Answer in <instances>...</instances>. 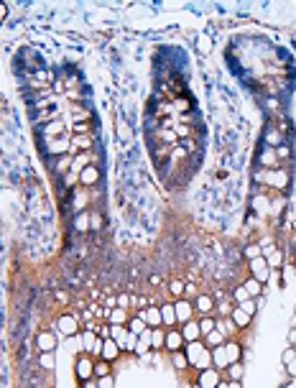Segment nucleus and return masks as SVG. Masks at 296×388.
Wrapping results in <instances>:
<instances>
[{"label":"nucleus","mask_w":296,"mask_h":388,"mask_svg":"<svg viewBox=\"0 0 296 388\" xmlns=\"http://www.w3.org/2000/svg\"><path fill=\"white\" fill-rule=\"evenodd\" d=\"M186 133H189V131H186L184 125H179V128H176V135H186Z\"/></svg>","instance_id":"864d4df0"},{"label":"nucleus","mask_w":296,"mask_h":388,"mask_svg":"<svg viewBox=\"0 0 296 388\" xmlns=\"http://www.w3.org/2000/svg\"><path fill=\"white\" fill-rule=\"evenodd\" d=\"M289 347H296V330L289 332Z\"/></svg>","instance_id":"09e8293b"},{"label":"nucleus","mask_w":296,"mask_h":388,"mask_svg":"<svg viewBox=\"0 0 296 388\" xmlns=\"http://www.w3.org/2000/svg\"><path fill=\"white\" fill-rule=\"evenodd\" d=\"M276 184V186H286V174L283 171H276V174H268V184Z\"/></svg>","instance_id":"72a5a7b5"},{"label":"nucleus","mask_w":296,"mask_h":388,"mask_svg":"<svg viewBox=\"0 0 296 388\" xmlns=\"http://www.w3.org/2000/svg\"><path fill=\"white\" fill-rule=\"evenodd\" d=\"M138 317L151 327V330H156V327H161L164 324V320H161V309L159 306H143L141 312H138Z\"/></svg>","instance_id":"39448f33"},{"label":"nucleus","mask_w":296,"mask_h":388,"mask_svg":"<svg viewBox=\"0 0 296 388\" xmlns=\"http://www.w3.org/2000/svg\"><path fill=\"white\" fill-rule=\"evenodd\" d=\"M164 347L169 353H179L184 350V337L179 330H166V337H164Z\"/></svg>","instance_id":"6e6552de"},{"label":"nucleus","mask_w":296,"mask_h":388,"mask_svg":"<svg viewBox=\"0 0 296 388\" xmlns=\"http://www.w3.org/2000/svg\"><path fill=\"white\" fill-rule=\"evenodd\" d=\"M159 309H161V320H164V324L169 327V330H174V324H176V309H174V304H161Z\"/></svg>","instance_id":"2eb2a0df"},{"label":"nucleus","mask_w":296,"mask_h":388,"mask_svg":"<svg viewBox=\"0 0 296 388\" xmlns=\"http://www.w3.org/2000/svg\"><path fill=\"white\" fill-rule=\"evenodd\" d=\"M87 131V123H77V133H84Z\"/></svg>","instance_id":"603ef678"},{"label":"nucleus","mask_w":296,"mask_h":388,"mask_svg":"<svg viewBox=\"0 0 296 388\" xmlns=\"http://www.w3.org/2000/svg\"><path fill=\"white\" fill-rule=\"evenodd\" d=\"M232 296H235V299H238V304H243L245 299H250V296H248V291H245L243 286H238V288H235V294H232Z\"/></svg>","instance_id":"ea45409f"},{"label":"nucleus","mask_w":296,"mask_h":388,"mask_svg":"<svg viewBox=\"0 0 296 388\" xmlns=\"http://www.w3.org/2000/svg\"><path fill=\"white\" fill-rule=\"evenodd\" d=\"M243 288L248 291V296H250V299H258V296L263 294V284L258 281V278H253V276H250L248 281L243 284Z\"/></svg>","instance_id":"dca6fc26"},{"label":"nucleus","mask_w":296,"mask_h":388,"mask_svg":"<svg viewBox=\"0 0 296 388\" xmlns=\"http://www.w3.org/2000/svg\"><path fill=\"white\" fill-rule=\"evenodd\" d=\"M263 258L268 261V268H281L283 263V253L279 248H263Z\"/></svg>","instance_id":"4468645a"},{"label":"nucleus","mask_w":296,"mask_h":388,"mask_svg":"<svg viewBox=\"0 0 296 388\" xmlns=\"http://www.w3.org/2000/svg\"><path fill=\"white\" fill-rule=\"evenodd\" d=\"M294 360H296V347H286L283 355H281V363L289 365V363H294Z\"/></svg>","instance_id":"f704fd0d"},{"label":"nucleus","mask_w":296,"mask_h":388,"mask_svg":"<svg viewBox=\"0 0 296 388\" xmlns=\"http://www.w3.org/2000/svg\"><path fill=\"white\" fill-rule=\"evenodd\" d=\"M117 135H120V141H131V128L125 123H117Z\"/></svg>","instance_id":"58836bf2"},{"label":"nucleus","mask_w":296,"mask_h":388,"mask_svg":"<svg viewBox=\"0 0 296 388\" xmlns=\"http://www.w3.org/2000/svg\"><path fill=\"white\" fill-rule=\"evenodd\" d=\"M276 156H279V158H289V148H286V146L281 143L279 148H276Z\"/></svg>","instance_id":"c03bdc74"},{"label":"nucleus","mask_w":296,"mask_h":388,"mask_svg":"<svg viewBox=\"0 0 296 388\" xmlns=\"http://www.w3.org/2000/svg\"><path fill=\"white\" fill-rule=\"evenodd\" d=\"M250 276L253 278H258L261 284H265L271 278V268H268V261L261 255V258H253L250 261Z\"/></svg>","instance_id":"7ed1b4c3"},{"label":"nucleus","mask_w":296,"mask_h":388,"mask_svg":"<svg viewBox=\"0 0 296 388\" xmlns=\"http://www.w3.org/2000/svg\"><path fill=\"white\" fill-rule=\"evenodd\" d=\"M212 365H214V368H222V371H225V368L230 365V363H228V355H225V347H222V345H220V347H212Z\"/></svg>","instance_id":"f3484780"},{"label":"nucleus","mask_w":296,"mask_h":388,"mask_svg":"<svg viewBox=\"0 0 296 388\" xmlns=\"http://www.w3.org/2000/svg\"><path fill=\"white\" fill-rule=\"evenodd\" d=\"M46 135H62V123H51V125H49V131H46Z\"/></svg>","instance_id":"37998d69"},{"label":"nucleus","mask_w":296,"mask_h":388,"mask_svg":"<svg viewBox=\"0 0 296 388\" xmlns=\"http://www.w3.org/2000/svg\"><path fill=\"white\" fill-rule=\"evenodd\" d=\"M217 330V320L214 317H202L199 320V332H202V337H207L210 332H214Z\"/></svg>","instance_id":"4be33fe9"},{"label":"nucleus","mask_w":296,"mask_h":388,"mask_svg":"<svg viewBox=\"0 0 296 388\" xmlns=\"http://www.w3.org/2000/svg\"><path fill=\"white\" fill-rule=\"evenodd\" d=\"M171 360H174V365H176V371H186V368H189V360H186L184 350H179V353H171Z\"/></svg>","instance_id":"cd10ccee"},{"label":"nucleus","mask_w":296,"mask_h":388,"mask_svg":"<svg viewBox=\"0 0 296 388\" xmlns=\"http://www.w3.org/2000/svg\"><path fill=\"white\" fill-rule=\"evenodd\" d=\"M184 291H186V286H184L181 281H171V284H169V294H174V296H181Z\"/></svg>","instance_id":"c9c22d12"},{"label":"nucleus","mask_w":296,"mask_h":388,"mask_svg":"<svg viewBox=\"0 0 296 388\" xmlns=\"http://www.w3.org/2000/svg\"><path fill=\"white\" fill-rule=\"evenodd\" d=\"M286 371H289V375H291V378H296V360L286 365Z\"/></svg>","instance_id":"de8ad7c7"},{"label":"nucleus","mask_w":296,"mask_h":388,"mask_svg":"<svg viewBox=\"0 0 296 388\" xmlns=\"http://www.w3.org/2000/svg\"><path fill=\"white\" fill-rule=\"evenodd\" d=\"M110 373H113V371H110V363L100 357V360L95 363V378H105V375H110Z\"/></svg>","instance_id":"c85d7f7f"},{"label":"nucleus","mask_w":296,"mask_h":388,"mask_svg":"<svg viewBox=\"0 0 296 388\" xmlns=\"http://www.w3.org/2000/svg\"><path fill=\"white\" fill-rule=\"evenodd\" d=\"M146 330H148V324H146V322H143V320H141V317H138V314L133 317L131 322H128V332H133V335H138V337H141V335H143Z\"/></svg>","instance_id":"412c9836"},{"label":"nucleus","mask_w":296,"mask_h":388,"mask_svg":"<svg viewBox=\"0 0 296 388\" xmlns=\"http://www.w3.org/2000/svg\"><path fill=\"white\" fill-rule=\"evenodd\" d=\"M80 337H82V347H84L87 353H90V350H92V345H95V340H97L95 332H92V330H87V332H82Z\"/></svg>","instance_id":"2f4dec72"},{"label":"nucleus","mask_w":296,"mask_h":388,"mask_svg":"<svg viewBox=\"0 0 296 388\" xmlns=\"http://www.w3.org/2000/svg\"><path fill=\"white\" fill-rule=\"evenodd\" d=\"M72 143H74L77 148H82V151H84V148H90V138H84V135H77Z\"/></svg>","instance_id":"a19ab883"},{"label":"nucleus","mask_w":296,"mask_h":388,"mask_svg":"<svg viewBox=\"0 0 296 388\" xmlns=\"http://www.w3.org/2000/svg\"><path fill=\"white\" fill-rule=\"evenodd\" d=\"M174 309H176V322H179V324L194 320V304L189 299H179L174 304Z\"/></svg>","instance_id":"0eeeda50"},{"label":"nucleus","mask_w":296,"mask_h":388,"mask_svg":"<svg viewBox=\"0 0 296 388\" xmlns=\"http://www.w3.org/2000/svg\"><path fill=\"white\" fill-rule=\"evenodd\" d=\"M220 381H222V375L217 368H207V371H199V375H197V383L202 388H217Z\"/></svg>","instance_id":"423d86ee"},{"label":"nucleus","mask_w":296,"mask_h":388,"mask_svg":"<svg viewBox=\"0 0 296 388\" xmlns=\"http://www.w3.org/2000/svg\"><path fill=\"white\" fill-rule=\"evenodd\" d=\"M82 388H97V378H90V381H82Z\"/></svg>","instance_id":"49530a36"},{"label":"nucleus","mask_w":296,"mask_h":388,"mask_svg":"<svg viewBox=\"0 0 296 388\" xmlns=\"http://www.w3.org/2000/svg\"><path fill=\"white\" fill-rule=\"evenodd\" d=\"M131 304H133L131 294H125V291H120V294H117V306H120V309H125V306H131Z\"/></svg>","instance_id":"e433bc0d"},{"label":"nucleus","mask_w":296,"mask_h":388,"mask_svg":"<svg viewBox=\"0 0 296 388\" xmlns=\"http://www.w3.org/2000/svg\"><path fill=\"white\" fill-rule=\"evenodd\" d=\"M238 309H243L248 317H253L255 312H258V299H245L243 304H238Z\"/></svg>","instance_id":"7c9ffc66"},{"label":"nucleus","mask_w":296,"mask_h":388,"mask_svg":"<svg viewBox=\"0 0 296 388\" xmlns=\"http://www.w3.org/2000/svg\"><path fill=\"white\" fill-rule=\"evenodd\" d=\"M217 388H228V381H220V383H217Z\"/></svg>","instance_id":"6e6d98bb"},{"label":"nucleus","mask_w":296,"mask_h":388,"mask_svg":"<svg viewBox=\"0 0 296 388\" xmlns=\"http://www.w3.org/2000/svg\"><path fill=\"white\" fill-rule=\"evenodd\" d=\"M56 299H59V302H69V296H66L64 291H56Z\"/></svg>","instance_id":"8fccbe9b"},{"label":"nucleus","mask_w":296,"mask_h":388,"mask_svg":"<svg viewBox=\"0 0 296 388\" xmlns=\"http://www.w3.org/2000/svg\"><path fill=\"white\" fill-rule=\"evenodd\" d=\"M283 388H296V378H291V383H286Z\"/></svg>","instance_id":"5fc2aeb1"},{"label":"nucleus","mask_w":296,"mask_h":388,"mask_svg":"<svg viewBox=\"0 0 296 388\" xmlns=\"http://www.w3.org/2000/svg\"><path fill=\"white\" fill-rule=\"evenodd\" d=\"M192 304H194V312H199V314H204V317H212L214 306H217V304H214V299H212L210 294H199Z\"/></svg>","instance_id":"9d476101"},{"label":"nucleus","mask_w":296,"mask_h":388,"mask_svg":"<svg viewBox=\"0 0 296 388\" xmlns=\"http://www.w3.org/2000/svg\"><path fill=\"white\" fill-rule=\"evenodd\" d=\"M225 371H228V381H243V375H245L243 363H230Z\"/></svg>","instance_id":"6ab92c4d"},{"label":"nucleus","mask_w":296,"mask_h":388,"mask_svg":"<svg viewBox=\"0 0 296 388\" xmlns=\"http://www.w3.org/2000/svg\"><path fill=\"white\" fill-rule=\"evenodd\" d=\"M179 332H181V337H184V342H197V340H202V332H199V322H194V320L184 322Z\"/></svg>","instance_id":"f8f14e48"},{"label":"nucleus","mask_w":296,"mask_h":388,"mask_svg":"<svg viewBox=\"0 0 296 388\" xmlns=\"http://www.w3.org/2000/svg\"><path fill=\"white\" fill-rule=\"evenodd\" d=\"M36 345H38V350H41V353H54V350H56V335L49 332V330L38 332Z\"/></svg>","instance_id":"9b49d317"},{"label":"nucleus","mask_w":296,"mask_h":388,"mask_svg":"<svg viewBox=\"0 0 296 388\" xmlns=\"http://www.w3.org/2000/svg\"><path fill=\"white\" fill-rule=\"evenodd\" d=\"M184 355H186V360H189V365L197 368V371H207V368H212V350L202 340L186 342Z\"/></svg>","instance_id":"f257e3e1"},{"label":"nucleus","mask_w":296,"mask_h":388,"mask_svg":"<svg viewBox=\"0 0 296 388\" xmlns=\"http://www.w3.org/2000/svg\"><path fill=\"white\" fill-rule=\"evenodd\" d=\"M253 204H255V210H258V212H263V210H265V204H268V200H265V197H255Z\"/></svg>","instance_id":"79ce46f5"},{"label":"nucleus","mask_w":296,"mask_h":388,"mask_svg":"<svg viewBox=\"0 0 296 388\" xmlns=\"http://www.w3.org/2000/svg\"><path fill=\"white\" fill-rule=\"evenodd\" d=\"M263 255V248L261 245H248L245 248V258H248V261H253V258H261Z\"/></svg>","instance_id":"473e14b6"},{"label":"nucleus","mask_w":296,"mask_h":388,"mask_svg":"<svg viewBox=\"0 0 296 388\" xmlns=\"http://www.w3.org/2000/svg\"><path fill=\"white\" fill-rule=\"evenodd\" d=\"M107 320H110V324H125L128 322V309L115 306V309H110V314H107Z\"/></svg>","instance_id":"aec40b11"},{"label":"nucleus","mask_w":296,"mask_h":388,"mask_svg":"<svg viewBox=\"0 0 296 388\" xmlns=\"http://www.w3.org/2000/svg\"><path fill=\"white\" fill-rule=\"evenodd\" d=\"M38 365H41L44 371H54V368H56L54 353H41V355H38Z\"/></svg>","instance_id":"393cba45"},{"label":"nucleus","mask_w":296,"mask_h":388,"mask_svg":"<svg viewBox=\"0 0 296 388\" xmlns=\"http://www.w3.org/2000/svg\"><path fill=\"white\" fill-rule=\"evenodd\" d=\"M84 166H90V164H87V156H80V158L74 161V169H80V171H82Z\"/></svg>","instance_id":"a18cd8bd"},{"label":"nucleus","mask_w":296,"mask_h":388,"mask_svg":"<svg viewBox=\"0 0 296 388\" xmlns=\"http://www.w3.org/2000/svg\"><path fill=\"white\" fill-rule=\"evenodd\" d=\"M228 388H243L240 381H228Z\"/></svg>","instance_id":"3c124183"},{"label":"nucleus","mask_w":296,"mask_h":388,"mask_svg":"<svg viewBox=\"0 0 296 388\" xmlns=\"http://www.w3.org/2000/svg\"><path fill=\"white\" fill-rule=\"evenodd\" d=\"M56 330L62 335H66V337H74L77 332H80V322H77L74 314H62L59 322H56Z\"/></svg>","instance_id":"20e7f679"},{"label":"nucleus","mask_w":296,"mask_h":388,"mask_svg":"<svg viewBox=\"0 0 296 388\" xmlns=\"http://www.w3.org/2000/svg\"><path fill=\"white\" fill-rule=\"evenodd\" d=\"M230 320L235 322V327H245V324H248V322H250V317H248V314H245L243 309H238V306H235V309L230 312Z\"/></svg>","instance_id":"bb28decb"},{"label":"nucleus","mask_w":296,"mask_h":388,"mask_svg":"<svg viewBox=\"0 0 296 388\" xmlns=\"http://www.w3.org/2000/svg\"><path fill=\"white\" fill-rule=\"evenodd\" d=\"M164 337H166V330H161V327L151 330V347H164Z\"/></svg>","instance_id":"c756f323"},{"label":"nucleus","mask_w":296,"mask_h":388,"mask_svg":"<svg viewBox=\"0 0 296 388\" xmlns=\"http://www.w3.org/2000/svg\"><path fill=\"white\" fill-rule=\"evenodd\" d=\"M90 222H92V220H90V215H87L84 210H82V212H77V217H74V227H77L80 233L90 230Z\"/></svg>","instance_id":"b1692460"},{"label":"nucleus","mask_w":296,"mask_h":388,"mask_svg":"<svg viewBox=\"0 0 296 388\" xmlns=\"http://www.w3.org/2000/svg\"><path fill=\"white\" fill-rule=\"evenodd\" d=\"M74 371H77V378H80V381H90V378H95V360L90 355H80Z\"/></svg>","instance_id":"f03ea898"},{"label":"nucleus","mask_w":296,"mask_h":388,"mask_svg":"<svg viewBox=\"0 0 296 388\" xmlns=\"http://www.w3.org/2000/svg\"><path fill=\"white\" fill-rule=\"evenodd\" d=\"M120 345H117L113 337H107V340H102V353H100V357L102 360H107V363H115L117 357H120Z\"/></svg>","instance_id":"1a4fd4ad"},{"label":"nucleus","mask_w":296,"mask_h":388,"mask_svg":"<svg viewBox=\"0 0 296 388\" xmlns=\"http://www.w3.org/2000/svg\"><path fill=\"white\" fill-rule=\"evenodd\" d=\"M66 146H69V143H66V138H59V141H51V143L46 146V153H51V156L64 153V151H66Z\"/></svg>","instance_id":"a878e982"},{"label":"nucleus","mask_w":296,"mask_h":388,"mask_svg":"<svg viewBox=\"0 0 296 388\" xmlns=\"http://www.w3.org/2000/svg\"><path fill=\"white\" fill-rule=\"evenodd\" d=\"M189 388H202V386H199V383H192V386H189Z\"/></svg>","instance_id":"4d7b16f0"},{"label":"nucleus","mask_w":296,"mask_h":388,"mask_svg":"<svg viewBox=\"0 0 296 388\" xmlns=\"http://www.w3.org/2000/svg\"><path fill=\"white\" fill-rule=\"evenodd\" d=\"M113 386H115L113 373H110V375H105V378H97V388H113Z\"/></svg>","instance_id":"4c0bfd02"},{"label":"nucleus","mask_w":296,"mask_h":388,"mask_svg":"<svg viewBox=\"0 0 296 388\" xmlns=\"http://www.w3.org/2000/svg\"><path fill=\"white\" fill-rule=\"evenodd\" d=\"M80 182H82V186H95L97 182H100V171H97V166H84L80 171Z\"/></svg>","instance_id":"ddd939ff"},{"label":"nucleus","mask_w":296,"mask_h":388,"mask_svg":"<svg viewBox=\"0 0 296 388\" xmlns=\"http://www.w3.org/2000/svg\"><path fill=\"white\" fill-rule=\"evenodd\" d=\"M204 345L207 347H220V345H225V335L220 330H214V332H210L204 337Z\"/></svg>","instance_id":"5701e85b"},{"label":"nucleus","mask_w":296,"mask_h":388,"mask_svg":"<svg viewBox=\"0 0 296 388\" xmlns=\"http://www.w3.org/2000/svg\"><path fill=\"white\" fill-rule=\"evenodd\" d=\"M225 355H228V363H240V345L238 342H225Z\"/></svg>","instance_id":"a211bd4d"}]
</instances>
